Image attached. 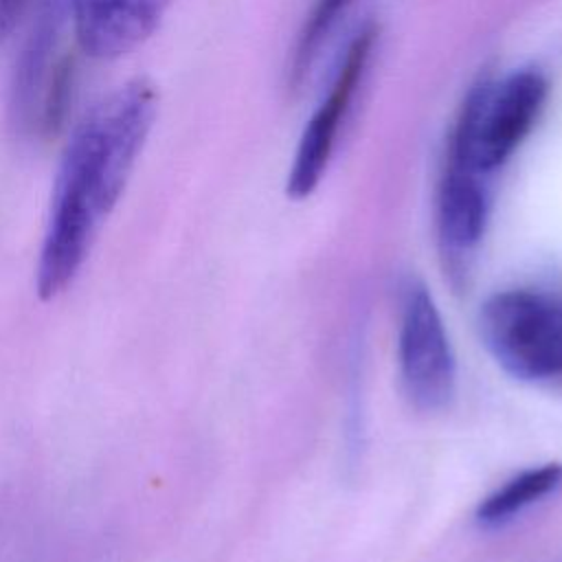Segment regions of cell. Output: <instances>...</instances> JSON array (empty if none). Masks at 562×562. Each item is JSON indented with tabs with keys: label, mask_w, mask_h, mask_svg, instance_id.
Returning <instances> with one entry per match:
<instances>
[{
	"label": "cell",
	"mask_w": 562,
	"mask_h": 562,
	"mask_svg": "<svg viewBox=\"0 0 562 562\" xmlns=\"http://www.w3.org/2000/svg\"><path fill=\"white\" fill-rule=\"evenodd\" d=\"M158 110L156 88L132 79L97 101L77 123L53 187L37 266L44 299L79 272L103 220L119 202Z\"/></svg>",
	"instance_id": "1"
},
{
	"label": "cell",
	"mask_w": 562,
	"mask_h": 562,
	"mask_svg": "<svg viewBox=\"0 0 562 562\" xmlns=\"http://www.w3.org/2000/svg\"><path fill=\"white\" fill-rule=\"evenodd\" d=\"M549 83L536 68H520L494 81L479 79L459 108L448 154L463 158L483 176L503 167L533 130Z\"/></svg>",
	"instance_id": "2"
},
{
	"label": "cell",
	"mask_w": 562,
	"mask_h": 562,
	"mask_svg": "<svg viewBox=\"0 0 562 562\" xmlns=\"http://www.w3.org/2000/svg\"><path fill=\"white\" fill-rule=\"evenodd\" d=\"M481 336L496 362L516 378L562 375V296L505 290L485 301Z\"/></svg>",
	"instance_id": "3"
},
{
	"label": "cell",
	"mask_w": 562,
	"mask_h": 562,
	"mask_svg": "<svg viewBox=\"0 0 562 562\" xmlns=\"http://www.w3.org/2000/svg\"><path fill=\"white\" fill-rule=\"evenodd\" d=\"M33 15L15 64L11 110L22 134L42 138L64 121L72 90V57L59 46V0H48Z\"/></svg>",
	"instance_id": "4"
},
{
	"label": "cell",
	"mask_w": 562,
	"mask_h": 562,
	"mask_svg": "<svg viewBox=\"0 0 562 562\" xmlns=\"http://www.w3.org/2000/svg\"><path fill=\"white\" fill-rule=\"evenodd\" d=\"M375 35L378 33L373 26H362L349 40L327 94L314 110L312 119L307 121L299 138L294 160L288 171V187H285L288 195L292 198L310 195L318 187L321 178L325 176L340 136V127L351 108L353 94L360 88L362 77L367 72Z\"/></svg>",
	"instance_id": "5"
},
{
	"label": "cell",
	"mask_w": 562,
	"mask_h": 562,
	"mask_svg": "<svg viewBox=\"0 0 562 562\" xmlns=\"http://www.w3.org/2000/svg\"><path fill=\"white\" fill-rule=\"evenodd\" d=\"M400 373L422 411L443 408L454 395L457 369L443 321L426 288H411L400 321Z\"/></svg>",
	"instance_id": "6"
},
{
	"label": "cell",
	"mask_w": 562,
	"mask_h": 562,
	"mask_svg": "<svg viewBox=\"0 0 562 562\" xmlns=\"http://www.w3.org/2000/svg\"><path fill=\"white\" fill-rule=\"evenodd\" d=\"M173 0H70L79 48L94 59H114L143 44Z\"/></svg>",
	"instance_id": "7"
},
{
	"label": "cell",
	"mask_w": 562,
	"mask_h": 562,
	"mask_svg": "<svg viewBox=\"0 0 562 562\" xmlns=\"http://www.w3.org/2000/svg\"><path fill=\"white\" fill-rule=\"evenodd\" d=\"M485 178L459 156L446 154L437 193V235L450 259L468 257L483 237L487 222Z\"/></svg>",
	"instance_id": "8"
},
{
	"label": "cell",
	"mask_w": 562,
	"mask_h": 562,
	"mask_svg": "<svg viewBox=\"0 0 562 562\" xmlns=\"http://www.w3.org/2000/svg\"><path fill=\"white\" fill-rule=\"evenodd\" d=\"M562 485V465L544 463L540 468H529L492 492L485 501H481L476 509V518L483 525H501L512 516L520 514L525 507L536 501L549 496Z\"/></svg>",
	"instance_id": "9"
},
{
	"label": "cell",
	"mask_w": 562,
	"mask_h": 562,
	"mask_svg": "<svg viewBox=\"0 0 562 562\" xmlns=\"http://www.w3.org/2000/svg\"><path fill=\"white\" fill-rule=\"evenodd\" d=\"M356 0H314L294 44L292 61H290V83L299 86L316 64L323 44L336 31L338 22L351 9Z\"/></svg>",
	"instance_id": "10"
},
{
	"label": "cell",
	"mask_w": 562,
	"mask_h": 562,
	"mask_svg": "<svg viewBox=\"0 0 562 562\" xmlns=\"http://www.w3.org/2000/svg\"><path fill=\"white\" fill-rule=\"evenodd\" d=\"M48 0H0V40L11 35L26 15L35 13Z\"/></svg>",
	"instance_id": "11"
}]
</instances>
